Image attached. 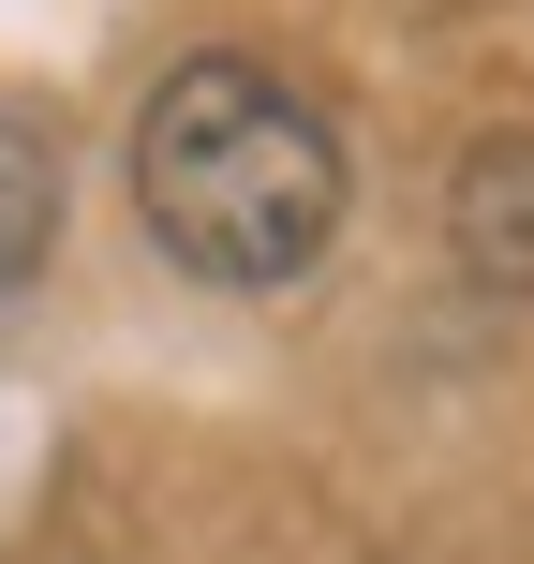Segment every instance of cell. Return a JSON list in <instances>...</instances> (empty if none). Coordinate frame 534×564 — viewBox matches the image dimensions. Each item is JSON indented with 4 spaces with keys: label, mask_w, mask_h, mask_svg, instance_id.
<instances>
[{
    "label": "cell",
    "mask_w": 534,
    "mask_h": 564,
    "mask_svg": "<svg viewBox=\"0 0 534 564\" xmlns=\"http://www.w3.org/2000/svg\"><path fill=\"white\" fill-rule=\"evenodd\" d=\"M134 208L194 282H297L341 238V134L268 59H178L134 119Z\"/></svg>",
    "instance_id": "1"
},
{
    "label": "cell",
    "mask_w": 534,
    "mask_h": 564,
    "mask_svg": "<svg viewBox=\"0 0 534 564\" xmlns=\"http://www.w3.org/2000/svg\"><path fill=\"white\" fill-rule=\"evenodd\" d=\"M45 253H59V134L0 119V312L45 282Z\"/></svg>",
    "instance_id": "3"
},
{
    "label": "cell",
    "mask_w": 534,
    "mask_h": 564,
    "mask_svg": "<svg viewBox=\"0 0 534 564\" xmlns=\"http://www.w3.org/2000/svg\"><path fill=\"white\" fill-rule=\"evenodd\" d=\"M460 268L490 297H534V134H490L460 164Z\"/></svg>",
    "instance_id": "2"
}]
</instances>
